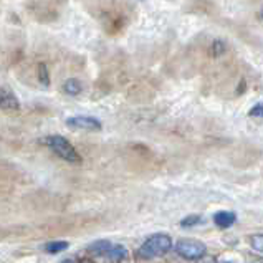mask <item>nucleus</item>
I'll return each mask as SVG.
<instances>
[{
	"instance_id": "1",
	"label": "nucleus",
	"mask_w": 263,
	"mask_h": 263,
	"mask_svg": "<svg viewBox=\"0 0 263 263\" xmlns=\"http://www.w3.org/2000/svg\"><path fill=\"white\" fill-rule=\"evenodd\" d=\"M172 249V238L167 234H154L146 238L139 247L138 255L144 260H151L166 255Z\"/></svg>"
},
{
	"instance_id": "2",
	"label": "nucleus",
	"mask_w": 263,
	"mask_h": 263,
	"mask_svg": "<svg viewBox=\"0 0 263 263\" xmlns=\"http://www.w3.org/2000/svg\"><path fill=\"white\" fill-rule=\"evenodd\" d=\"M45 144H47L60 159H63L66 162L81 161V156L78 154L77 149H74V146L66 138L60 136V134H50V136H47L45 138Z\"/></svg>"
},
{
	"instance_id": "3",
	"label": "nucleus",
	"mask_w": 263,
	"mask_h": 263,
	"mask_svg": "<svg viewBox=\"0 0 263 263\" xmlns=\"http://www.w3.org/2000/svg\"><path fill=\"white\" fill-rule=\"evenodd\" d=\"M176 252L185 260L197 261L205 257L207 249L204 243L197 242V240H179L176 243Z\"/></svg>"
},
{
	"instance_id": "4",
	"label": "nucleus",
	"mask_w": 263,
	"mask_h": 263,
	"mask_svg": "<svg viewBox=\"0 0 263 263\" xmlns=\"http://www.w3.org/2000/svg\"><path fill=\"white\" fill-rule=\"evenodd\" d=\"M66 124L70 127H74V129H83V131H100L103 127L100 119H96L93 116H83V115L68 118L66 119Z\"/></svg>"
},
{
	"instance_id": "5",
	"label": "nucleus",
	"mask_w": 263,
	"mask_h": 263,
	"mask_svg": "<svg viewBox=\"0 0 263 263\" xmlns=\"http://www.w3.org/2000/svg\"><path fill=\"white\" fill-rule=\"evenodd\" d=\"M20 108L18 98L15 96L10 89H7L4 86H0V109L5 111H15Z\"/></svg>"
},
{
	"instance_id": "6",
	"label": "nucleus",
	"mask_w": 263,
	"mask_h": 263,
	"mask_svg": "<svg viewBox=\"0 0 263 263\" xmlns=\"http://www.w3.org/2000/svg\"><path fill=\"white\" fill-rule=\"evenodd\" d=\"M237 222V215L230 210H220L214 215V223L220 229H229Z\"/></svg>"
},
{
	"instance_id": "7",
	"label": "nucleus",
	"mask_w": 263,
	"mask_h": 263,
	"mask_svg": "<svg viewBox=\"0 0 263 263\" xmlns=\"http://www.w3.org/2000/svg\"><path fill=\"white\" fill-rule=\"evenodd\" d=\"M111 242H108V240H98V242L91 243L89 245V252H91L93 255H96V257H106L109 249H111Z\"/></svg>"
},
{
	"instance_id": "8",
	"label": "nucleus",
	"mask_w": 263,
	"mask_h": 263,
	"mask_svg": "<svg viewBox=\"0 0 263 263\" xmlns=\"http://www.w3.org/2000/svg\"><path fill=\"white\" fill-rule=\"evenodd\" d=\"M106 257L112 261H121L127 257V250L123 245H111V249H109Z\"/></svg>"
},
{
	"instance_id": "9",
	"label": "nucleus",
	"mask_w": 263,
	"mask_h": 263,
	"mask_svg": "<svg viewBox=\"0 0 263 263\" xmlns=\"http://www.w3.org/2000/svg\"><path fill=\"white\" fill-rule=\"evenodd\" d=\"M63 91L66 95H70V96H78L81 93V83L77 80V78H70V80H66L65 83H63Z\"/></svg>"
},
{
	"instance_id": "10",
	"label": "nucleus",
	"mask_w": 263,
	"mask_h": 263,
	"mask_svg": "<svg viewBox=\"0 0 263 263\" xmlns=\"http://www.w3.org/2000/svg\"><path fill=\"white\" fill-rule=\"evenodd\" d=\"M68 242H65V240H53V242H48L45 245V250H47L50 255H57V253H62L63 250L68 249Z\"/></svg>"
},
{
	"instance_id": "11",
	"label": "nucleus",
	"mask_w": 263,
	"mask_h": 263,
	"mask_svg": "<svg viewBox=\"0 0 263 263\" xmlns=\"http://www.w3.org/2000/svg\"><path fill=\"white\" fill-rule=\"evenodd\" d=\"M249 243L250 247L258 253H263V234H255V235H250L249 238Z\"/></svg>"
},
{
	"instance_id": "12",
	"label": "nucleus",
	"mask_w": 263,
	"mask_h": 263,
	"mask_svg": "<svg viewBox=\"0 0 263 263\" xmlns=\"http://www.w3.org/2000/svg\"><path fill=\"white\" fill-rule=\"evenodd\" d=\"M200 222V217L199 215H191V217H185V219L180 222L182 227H192V225H197Z\"/></svg>"
},
{
	"instance_id": "13",
	"label": "nucleus",
	"mask_w": 263,
	"mask_h": 263,
	"mask_svg": "<svg viewBox=\"0 0 263 263\" xmlns=\"http://www.w3.org/2000/svg\"><path fill=\"white\" fill-rule=\"evenodd\" d=\"M250 116L252 118H263V103L255 104V106L250 109Z\"/></svg>"
},
{
	"instance_id": "14",
	"label": "nucleus",
	"mask_w": 263,
	"mask_h": 263,
	"mask_svg": "<svg viewBox=\"0 0 263 263\" xmlns=\"http://www.w3.org/2000/svg\"><path fill=\"white\" fill-rule=\"evenodd\" d=\"M60 263H77L73 258H66V260H63V261H60Z\"/></svg>"
},
{
	"instance_id": "15",
	"label": "nucleus",
	"mask_w": 263,
	"mask_h": 263,
	"mask_svg": "<svg viewBox=\"0 0 263 263\" xmlns=\"http://www.w3.org/2000/svg\"><path fill=\"white\" fill-rule=\"evenodd\" d=\"M202 263H217V261H215V258H209V260H205V261H202Z\"/></svg>"
},
{
	"instance_id": "16",
	"label": "nucleus",
	"mask_w": 263,
	"mask_h": 263,
	"mask_svg": "<svg viewBox=\"0 0 263 263\" xmlns=\"http://www.w3.org/2000/svg\"><path fill=\"white\" fill-rule=\"evenodd\" d=\"M260 17H261V20H263V9H261V12H260Z\"/></svg>"
},
{
	"instance_id": "17",
	"label": "nucleus",
	"mask_w": 263,
	"mask_h": 263,
	"mask_svg": "<svg viewBox=\"0 0 263 263\" xmlns=\"http://www.w3.org/2000/svg\"><path fill=\"white\" fill-rule=\"evenodd\" d=\"M83 263H93V261H89V260H86V261H83Z\"/></svg>"
}]
</instances>
